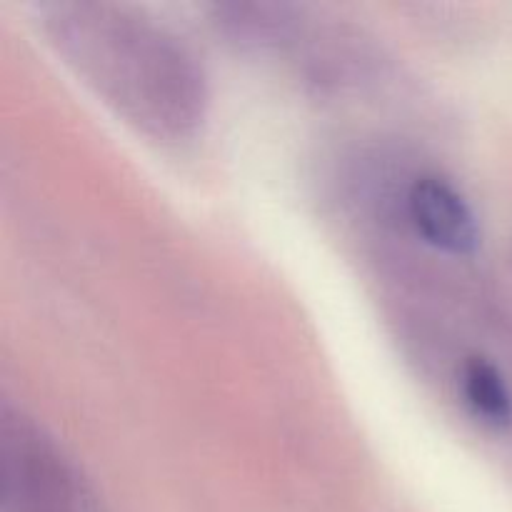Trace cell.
<instances>
[{
	"label": "cell",
	"instance_id": "1",
	"mask_svg": "<svg viewBox=\"0 0 512 512\" xmlns=\"http://www.w3.org/2000/svg\"><path fill=\"white\" fill-rule=\"evenodd\" d=\"M38 20L60 58L145 135L175 143L203 125L208 75L163 20L108 0L40 3Z\"/></svg>",
	"mask_w": 512,
	"mask_h": 512
},
{
	"label": "cell",
	"instance_id": "2",
	"mask_svg": "<svg viewBox=\"0 0 512 512\" xmlns=\"http://www.w3.org/2000/svg\"><path fill=\"white\" fill-rule=\"evenodd\" d=\"M0 512H100L65 445L10 400L0 405Z\"/></svg>",
	"mask_w": 512,
	"mask_h": 512
},
{
	"label": "cell",
	"instance_id": "3",
	"mask_svg": "<svg viewBox=\"0 0 512 512\" xmlns=\"http://www.w3.org/2000/svg\"><path fill=\"white\" fill-rule=\"evenodd\" d=\"M405 208L420 238L450 255H468L478 248L480 225L473 205L453 180L423 173L410 183Z\"/></svg>",
	"mask_w": 512,
	"mask_h": 512
},
{
	"label": "cell",
	"instance_id": "4",
	"mask_svg": "<svg viewBox=\"0 0 512 512\" xmlns=\"http://www.w3.org/2000/svg\"><path fill=\"white\" fill-rule=\"evenodd\" d=\"M213 25L238 48L270 50L293 38L298 18L293 5L283 3H218Z\"/></svg>",
	"mask_w": 512,
	"mask_h": 512
},
{
	"label": "cell",
	"instance_id": "5",
	"mask_svg": "<svg viewBox=\"0 0 512 512\" xmlns=\"http://www.w3.org/2000/svg\"><path fill=\"white\" fill-rule=\"evenodd\" d=\"M458 388L470 413L495 430L512 425V390L503 370L483 355H468L460 365Z\"/></svg>",
	"mask_w": 512,
	"mask_h": 512
}]
</instances>
